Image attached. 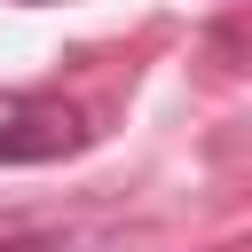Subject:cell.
I'll use <instances>...</instances> for the list:
<instances>
[{
  "label": "cell",
  "instance_id": "cell-2",
  "mask_svg": "<svg viewBox=\"0 0 252 252\" xmlns=\"http://www.w3.org/2000/svg\"><path fill=\"white\" fill-rule=\"evenodd\" d=\"M8 252H24V244H8Z\"/></svg>",
  "mask_w": 252,
  "mask_h": 252
},
{
  "label": "cell",
  "instance_id": "cell-1",
  "mask_svg": "<svg viewBox=\"0 0 252 252\" xmlns=\"http://www.w3.org/2000/svg\"><path fill=\"white\" fill-rule=\"evenodd\" d=\"M79 142H87V126L63 102H32V110L0 118V165H47V158H71Z\"/></svg>",
  "mask_w": 252,
  "mask_h": 252
}]
</instances>
